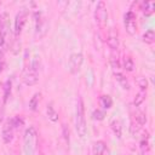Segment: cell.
<instances>
[{
  "label": "cell",
  "mask_w": 155,
  "mask_h": 155,
  "mask_svg": "<svg viewBox=\"0 0 155 155\" xmlns=\"http://www.w3.org/2000/svg\"><path fill=\"white\" fill-rule=\"evenodd\" d=\"M46 111H47V116H48V119H50L51 121L56 122V121L58 120V113L54 110V108H53L52 104H48V105H47Z\"/></svg>",
  "instance_id": "9a60e30c"
},
{
  "label": "cell",
  "mask_w": 155,
  "mask_h": 155,
  "mask_svg": "<svg viewBox=\"0 0 155 155\" xmlns=\"http://www.w3.org/2000/svg\"><path fill=\"white\" fill-rule=\"evenodd\" d=\"M99 104H101V107H103L104 109H109V108H111V105H113V99H111L110 96L103 94V96L99 97Z\"/></svg>",
  "instance_id": "7c38bea8"
},
{
  "label": "cell",
  "mask_w": 155,
  "mask_h": 155,
  "mask_svg": "<svg viewBox=\"0 0 155 155\" xmlns=\"http://www.w3.org/2000/svg\"><path fill=\"white\" fill-rule=\"evenodd\" d=\"M125 28L126 31L130 35H134L137 31V24H136V15L132 11H128L125 15Z\"/></svg>",
  "instance_id": "52a82bcc"
},
{
  "label": "cell",
  "mask_w": 155,
  "mask_h": 155,
  "mask_svg": "<svg viewBox=\"0 0 155 155\" xmlns=\"http://www.w3.org/2000/svg\"><path fill=\"white\" fill-rule=\"evenodd\" d=\"M145 97H147V92H145V91H139V92L137 93L134 101H133V105H134V107H139V105L144 102Z\"/></svg>",
  "instance_id": "d6986e66"
},
{
  "label": "cell",
  "mask_w": 155,
  "mask_h": 155,
  "mask_svg": "<svg viewBox=\"0 0 155 155\" xmlns=\"http://www.w3.org/2000/svg\"><path fill=\"white\" fill-rule=\"evenodd\" d=\"M155 10V1L149 0V1H144L142 4V11L145 16H150Z\"/></svg>",
  "instance_id": "8fae6325"
},
{
  "label": "cell",
  "mask_w": 155,
  "mask_h": 155,
  "mask_svg": "<svg viewBox=\"0 0 155 155\" xmlns=\"http://www.w3.org/2000/svg\"><path fill=\"white\" fill-rule=\"evenodd\" d=\"M22 80L27 86H33L38 82L39 80V74H38V62L36 59L33 61L28 67H25L22 71Z\"/></svg>",
  "instance_id": "3957f363"
},
{
  "label": "cell",
  "mask_w": 155,
  "mask_h": 155,
  "mask_svg": "<svg viewBox=\"0 0 155 155\" xmlns=\"http://www.w3.org/2000/svg\"><path fill=\"white\" fill-rule=\"evenodd\" d=\"M94 18L96 22L99 27H105L107 22H108V11H107V6L104 4V1H99L96 6V11H94Z\"/></svg>",
  "instance_id": "277c9868"
},
{
  "label": "cell",
  "mask_w": 155,
  "mask_h": 155,
  "mask_svg": "<svg viewBox=\"0 0 155 155\" xmlns=\"http://www.w3.org/2000/svg\"><path fill=\"white\" fill-rule=\"evenodd\" d=\"M110 64H111V67H113L114 70H119V69H120V63H119L117 58H115V57H113V56H111V58H110Z\"/></svg>",
  "instance_id": "484cf974"
},
{
  "label": "cell",
  "mask_w": 155,
  "mask_h": 155,
  "mask_svg": "<svg viewBox=\"0 0 155 155\" xmlns=\"http://www.w3.org/2000/svg\"><path fill=\"white\" fill-rule=\"evenodd\" d=\"M134 119H136V121H137L140 126H142V125H144V124L147 122V115H145L143 111H137V113H136Z\"/></svg>",
  "instance_id": "cb8c5ba5"
},
{
  "label": "cell",
  "mask_w": 155,
  "mask_h": 155,
  "mask_svg": "<svg viewBox=\"0 0 155 155\" xmlns=\"http://www.w3.org/2000/svg\"><path fill=\"white\" fill-rule=\"evenodd\" d=\"M148 150H149V142H148V133H147L145 138H143V139L140 140V151L144 154V153H147Z\"/></svg>",
  "instance_id": "d4e9b609"
},
{
  "label": "cell",
  "mask_w": 155,
  "mask_h": 155,
  "mask_svg": "<svg viewBox=\"0 0 155 155\" xmlns=\"http://www.w3.org/2000/svg\"><path fill=\"white\" fill-rule=\"evenodd\" d=\"M11 120V124H12V126H13V128L16 130V128H19V127H22L23 126V124H24V120H23V117L22 116H19V115H16V116H13L12 119H10Z\"/></svg>",
  "instance_id": "ffe728a7"
},
{
  "label": "cell",
  "mask_w": 155,
  "mask_h": 155,
  "mask_svg": "<svg viewBox=\"0 0 155 155\" xmlns=\"http://www.w3.org/2000/svg\"><path fill=\"white\" fill-rule=\"evenodd\" d=\"M143 41L147 44H153L155 41V33L153 29H149L143 34Z\"/></svg>",
  "instance_id": "e0dca14e"
},
{
  "label": "cell",
  "mask_w": 155,
  "mask_h": 155,
  "mask_svg": "<svg viewBox=\"0 0 155 155\" xmlns=\"http://www.w3.org/2000/svg\"><path fill=\"white\" fill-rule=\"evenodd\" d=\"M75 130L79 137H85L87 128H86V120H85V107L82 98L80 97L76 103V115H75Z\"/></svg>",
  "instance_id": "6da1fadb"
},
{
  "label": "cell",
  "mask_w": 155,
  "mask_h": 155,
  "mask_svg": "<svg viewBox=\"0 0 155 155\" xmlns=\"http://www.w3.org/2000/svg\"><path fill=\"white\" fill-rule=\"evenodd\" d=\"M40 96H41V94H40L39 92H36V93H34V96L30 98V101H29V109H30V110H33V111H36V110H38Z\"/></svg>",
  "instance_id": "5bb4252c"
},
{
  "label": "cell",
  "mask_w": 155,
  "mask_h": 155,
  "mask_svg": "<svg viewBox=\"0 0 155 155\" xmlns=\"http://www.w3.org/2000/svg\"><path fill=\"white\" fill-rule=\"evenodd\" d=\"M2 119H4V103L0 104V124L2 122Z\"/></svg>",
  "instance_id": "4316f807"
},
{
  "label": "cell",
  "mask_w": 155,
  "mask_h": 155,
  "mask_svg": "<svg viewBox=\"0 0 155 155\" xmlns=\"http://www.w3.org/2000/svg\"><path fill=\"white\" fill-rule=\"evenodd\" d=\"M104 117H105V111H104V110H102V109H96V110H93V113H92V119H93V120L102 121V120H104Z\"/></svg>",
  "instance_id": "7402d4cb"
},
{
  "label": "cell",
  "mask_w": 155,
  "mask_h": 155,
  "mask_svg": "<svg viewBox=\"0 0 155 155\" xmlns=\"http://www.w3.org/2000/svg\"><path fill=\"white\" fill-rule=\"evenodd\" d=\"M110 126H111V130L114 131L115 136H116L117 138H121V131H122V127H121V122H120V120H119V119H114V120L111 121Z\"/></svg>",
  "instance_id": "4fadbf2b"
},
{
  "label": "cell",
  "mask_w": 155,
  "mask_h": 155,
  "mask_svg": "<svg viewBox=\"0 0 155 155\" xmlns=\"http://www.w3.org/2000/svg\"><path fill=\"white\" fill-rule=\"evenodd\" d=\"M124 69L126 71H132L134 69V63L131 57H125L124 59Z\"/></svg>",
  "instance_id": "44dd1931"
},
{
  "label": "cell",
  "mask_w": 155,
  "mask_h": 155,
  "mask_svg": "<svg viewBox=\"0 0 155 155\" xmlns=\"http://www.w3.org/2000/svg\"><path fill=\"white\" fill-rule=\"evenodd\" d=\"M115 79H116V81L122 86V88H125V90H128V88H130V85H128L127 79H126L121 73H115Z\"/></svg>",
  "instance_id": "2e32d148"
},
{
  "label": "cell",
  "mask_w": 155,
  "mask_h": 155,
  "mask_svg": "<svg viewBox=\"0 0 155 155\" xmlns=\"http://www.w3.org/2000/svg\"><path fill=\"white\" fill-rule=\"evenodd\" d=\"M2 67H4V63H2L1 61H0V73L2 71Z\"/></svg>",
  "instance_id": "83f0119b"
},
{
  "label": "cell",
  "mask_w": 155,
  "mask_h": 155,
  "mask_svg": "<svg viewBox=\"0 0 155 155\" xmlns=\"http://www.w3.org/2000/svg\"><path fill=\"white\" fill-rule=\"evenodd\" d=\"M92 153H93V155H110L107 144L104 142H102V140H98V142H96L93 144Z\"/></svg>",
  "instance_id": "9c48e42d"
},
{
  "label": "cell",
  "mask_w": 155,
  "mask_h": 155,
  "mask_svg": "<svg viewBox=\"0 0 155 155\" xmlns=\"http://www.w3.org/2000/svg\"><path fill=\"white\" fill-rule=\"evenodd\" d=\"M136 81H137V85L140 87V91H145L147 90V87H148V80H147V78L138 76Z\"/></svg>",
  "instance_id": "603a6c76"
},
{
  "label": "cell",
  "mask_w": 155,
  "mask_h": 155,
  "mask_svg": "<svg viewBox=\"0 0 155 155\" xmlns=\"http://www.w3.org/2000/svg\"><path fill=\"white\" fill-rule=\"evenodd\" d=\"M107 44L110 48L113 50H116L119 47V39H117V34L114 31V30H110L109 31V35L107 38Z\"/></svg>",
  "instance_id": "30bf717a"
},
{
  "label": "cell",
  "mask_w": 155,
  "mask_h": 155,
  "mask_svg": "<svg viewBox=\"0 0 155 155\" xmlns=\"http://www.w3.org/2000/svg\"><path fill=\"white\" fill-rule=\"evenodd\" d=\"M23 143H24L25 154L27 155H34V153L36 150V145H38V133H36V130L34 127H29L25 130Z\"/></svg>",
  "instance_id": "7a4b0ae2"
},
{
  "label": "cell",
  "mask_w": 155,
  "mask_h": 155,
  "mask_svg": "<svg viewBox=\"0 0 155 155\" xmlns=\"http://www.w3.org/2000/svg\"><path fill=\"white\" fill-rule=\"evenodd\" d=\"M82 62H84V56L82 53H73L69 58V62H68V69L71 74H76L81 65H82Z\"/></svg>",
  "instance_id": "5b68a950"
},
{
  "label": "cell",
  "mask_w": 155,
  "mask_h": 155,
  "mask_svg": "<svg viewBox=\"0 0 155 155\" xmlns=\"http://www.w3.org/2000/svg\"><path fill=\"white\" fill-rule=\"evenodd\" d=\"M13 131H15V128H13V126L11 124V120H7L5 122V125L2 126V131H1V138H2V142L5 144H8V143L12 142Z\"/></svg>",
  "instance_id": "ba28073f"
},
{
  "label": "cell",
  "mask_w": 155,
  "mask_h": 155,
  "mask_svg": "<svg viewBox=\"0 0 155 155\" xmlns=\"http://www.w3.org/2000/svg\"><path fill=\"white\" fill-rule=\"evenodd\" d=\"M11 86H12L11 80H7V81L5 82V85H4V98H2V103H4V104L6 103V101H7L8 97H10V93H11Z\"/></svg>",
  "instance_id": "ac0fdd59"
},
{
  "label": "cell",
  "mask_w": 155,
  "mask_h": 155,
  "mask_svg": "<svg viewBox=\"0 0 155 155\" xmlns=\"http://www.w3.org/2000/svg\"><path fill=\"white\" fill-rule=\"evenodd\" d=\"M27 17H28V12L25 8H22L17 15H16V19H15V35L18 36L27 22Z\"/></svg>",
  "instance_id": "8992f818"
}]
</instances>
